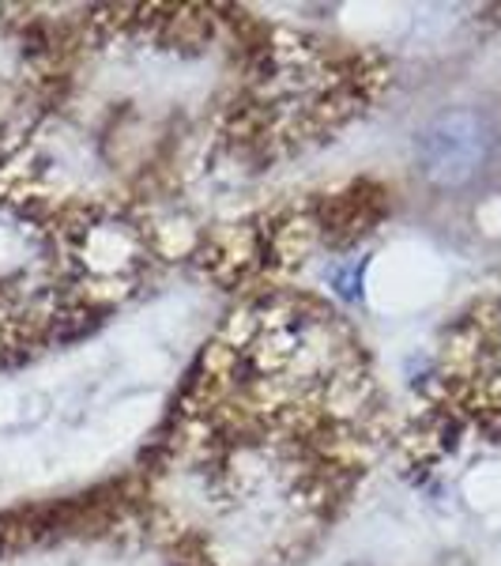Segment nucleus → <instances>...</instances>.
I'll list each match as a JSON object with an SVG mask.
<instances>
[{"label":"nucleus","mask_w":501,"mask_h":566,"mask_svg":"<svg viewBox=\"0 0 501 566\" xmlns=\"http://www.w3.org/2000/svg\"><path fill=\"white\" fill-rule=\"evenodd\" d=\"M487 148V125L468 109H452V114H441L437 122L426 125L423 136H418V167L434 186L452 189L479 175Z\"/></svg>","instance_id":"1"}]
</instances>
